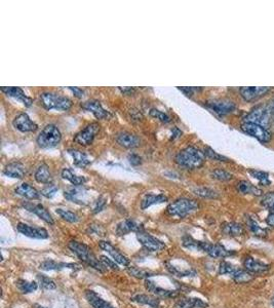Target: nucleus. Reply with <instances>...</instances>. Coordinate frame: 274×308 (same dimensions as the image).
<instances>
[{
  "label": "nucleus",
  "instance_id": "423d86ee",
  "mask_svg": "<svg viewBox=\"0 0 274 308\" xmlns=\"http://www.w3.org/2000/svg\"><path fill=\"white\" fill-rule=\"evenodd\" d=\"M100 125L97 123L90 124L86 126L83 129H81L79 133L74 136V142L81 146H89L93 144V142L97 136V134L100 131Z\"/></svg>",
  "mask_w": 274,
  "mask_h": 308
},
{
  "label": "nucleus",
  "instance_id": "9d476101",
  "mask_svg": "<svg viewBox=\"0 0 274 308\" xmlns=\"http://www.w3.org/2000/svg\"><path fill=\"white\" fill-rule=\"evenodd\" d=\"M201 251L213 258H226L236 254L234 251H229L220 244H211L207 241H201Z\"/></svg>",
  "mask_w": 274,
  "mask_h": 308
},
{
  "label": "nucleus",
  "instance_id": "58836bf2",
  "mask_svg": "<svg viewBox=\"0 0 274 308\" xmlns=\"http://www.w3.org/2000/svg\"><path fill=\"white\" fill-rule=\"evenodd\" d=\"M127 272H128L129 276L134 277L136 279H139V280H148V278L155 276L154 272L144 270V269H140L136 266H128Z\"/></svg>",
  "mask_w": 274,
  "mask_h": 308
},
{
  "label": "nucleus",
  "instance_id": "a211bd4d",
  "mask_svg": "<svg viewBox=\"0 0 274 308\" xmlns=\"http://www.w3.org/2000/svg\"><path fill=\"white\" fill-rule=\"evenodd\" d=\"M13 125L22 133H31V131H35L38 129V126L34 122H32L27 113L19 114L14 119Z\"/></svg>",
  "mask_w": 274,
  "mask_h": 308
},
{
  "label": "nucleus",
  "instance_id": "c756f323",
  "mask_svg": "<svg viewBox=\"0 0 274 308\" xmlns=\"http://www.w3.org/2000/svg\"><path fill=\"white\" fill-rule=\"evenodd\" d=\"M34 178L36 180V182L40 183V184H51L52 181V177L50 171V168L48 167V164L46 163H41L40 166L37 168Z\"/></svg>",
  "mask_w": 274,
  "mask_h": 308
},
{
  "label": "nucleus",
  "instance_id": "bb28decb",
  "mask_svg": "<svg viewBox=\"0 0 274 308\" xmlns=\"http://www.w3.org/2000/svg\"><path fill=\"white\" fill-rule=\"evenodd\" d=\"M133 302H136L138 304L142 305H148L151 308H159V298L157 296L153 295H147V294H138L135 295L130 298Z\"/></svg>",
  "mask_w": 274,
  "mask_h": 308
},
{
  "label": "nucleus",
  "instance_id": "a19ab883",
  "mask_svg": "<svg viewBox=\"0 0 274 308\" xmlns=\"http://www.w3.org/2000/svg\"><path fill=\"white\" fill-rule=\"evenodd\" d=\"M193 192L195 195L202 197V199H218L219 194L207 187H196L193 189Z\"/></svg>",
  "mask_w": 274,
  "mask_h": 308
},
{
  "label": "nucleus",
  "instance_id": "f8f14e48",
  "mask_svg": "<svg viewBox=\"0 0 274 308\" xmlns=\"http://www.w3.org/2000/svg\"><path fill=\"white\" fill-rule=\"evenodd\" d=\"M17 229L20 233L24 234L25 236H28L30 238L35 239H47L49 238V232L48 230L41 227H33L30 225H27L25 223H19L17 226Z\"/></svg>",
  "mask_w": 274,
  "mask_h": 308
},
{
  "label": "nucleus",
  "instance_id": "c85d7f7f",
  "mask_svg": "<svg viewBox=\"0 0 274 308\" xmlns=\"http://www.w3.org/2000/svg\"><path fill=\"white\" fill-rule=\"evenodd\" d=\"M222 232L230 237L240 236L245 233V228L242 224L236 222H225L221 225Z\"/></svg>",
  "mask_w": 274,
  "mask_h": 308
},
{
  "label": "nucleus",
  "instance_id": "680f3d73",
  "mask_svg": "<svg viewBox=\"0 0 274 308\" xmlns=\"http://www.w3.org/2000/svg\"><path fill=\"white\" fill-rule=\"evenodd\" d=\"M266 222L269 226L274 227V213H270L266 219Z\"/></svg>",
  "mask_w": 274,
  "mask_h": 308
},
{
  "label": "nucleus",
  "instance_id": "6e6d98bb",
  "mask_svg": "<svg viewBox=\"0 0 274 308\" xmlns=\"http://www.w3.org/2000/svg\"><path fill=\"white\" fill-rule=\"evenodd\" d=\"M100 258H101V261L103 262V264L106 267H109L110 269L115 270V271L119 270V267L114 260H111L110 258H108L106 256H101Z\"/></svg>",
  "mask_w": 274,
  "mask_h": 308
},
{
  "label": "nucleus",
  "instance_id": "20e7f679",
  "mask_svg": "<svg viewBox=\"0 0 274 308\" xmlns=\"http://www.w3.org/2000/svg\"><path fill=\"white\" fill-rule=\"evenodd\" d=\"M40 102L46 110L54 109L59 110V111H68L73 105L68 97L50 92L40 94Z\"/></svg>",
  "mask_w": 274,
  "mask_h": 308
},
{
  "label": "nucleus",
  "instance_id": "393cba45",
  "mask_svg": "<svg viewBox=\"0 0 274 308\" xmlns=\"http://www.w3.org/2000/svg\"><path fill=\"white\" fill-rule=\"evenodd\" d=\"M15 192H16V194H18L20 196H23V197H25V199L32 200V201L39 200L40 195H41V193L37 189H35L34 187L31 186L28 183H23V184L19 185L15 189Z\"/></svg>",
  "mask_w": 274,
  "mask_h": 308
},
{
  "label": "nucleus",
  "instance_id": "ea45409f",
  "mask_svg": "<svg viewBox=\"0 0 274 308\" xmlns=\"http://www.w3.org/2000/svg\"><path fill=\"white\" fill-rule=\"evenodd\" d=\"M167 269L173 274V276H176L178 278H185V277H195L196 271L194 269H186V270H179L177 267L173 266L171 263L167 262Z\"/></svg>",
  "mask_w": 274,
  "mask_h": 308
},
{
  "label": "nucleus",
  "instance_id": "4be33fe9",
  "mask_svg": "<svg viewBox=\"0 0 274 308\" xmlns=\"http://www.w3.org/2000/svg\"><path fill=\"white\" fill-rule=\"evenodd\" d=\"M1 91L8 97H12L14 99H17L18 101L23 103L26 107H30L33 103V100L26 94L23 92V90L20 89V87L16 86H6V87H1Z\"/></svg>",
  "mask_w": 274,
  "mask_h": 308
},
{
  "label": "nucleus",
  "instance_id": "5701e85b",
  "mask_svg": "<svg viewBox=\"0 0 274 308\" xmlns=\"http://www.w3.org/2000/svg\"><path fill=\"white\" fill-rule=\"evenodd\" d=\"M116 141L120 146L125 148H136L140 145V139L135 134L128 133V131H122L116 137Z\"/></svg>",
  "mask_w": 274,
  "mask_h": 308
},
{
  "label": "nucleus",
  "instance_id": "b1692460",
  "mask_svg": "<svg viewBox=\"0 0 274 308\" xmlns=\"http://www.w3.org/2000/svg\"><path fill=\"white\" fill-rule=\"evenodd\" d=\"M3 174L10 178L22 179L26 175V168L22 162L14 161L6 164L3 170Z\"/></svg>",
  "mask_w": 274,
  "mask_h": 308
},
{
  "label": "nucleus",
  "instance_id": "4d7b16f0",
  "mask_svg": "<svg viewBox=\"0 0 274 308\" xmlns=\"http://www.w3.org/2000/svg\"><path fill=\"white\" fill-rule=\"evenodd\" d=\"M128 161L131 166L137 167V166H139V164L142 163V158L138 155V154L133 153V154H129L128 155Z\"/></svg>",
  "mask_w": 274,
  "mask_h": 308
},
{
  "label": "nucleus",
  "instance_id": "f03ea898",
  "mask_svg": "<svg viewBox=\"0 0 274 308\" xmlns=\"http://www.w3.org/2000/svg\"><path fill=\"white\" fill-rule=\"evenodd\" d=\"M174 160L180 167L194 170L203 166L205 161V154L199 148L189 146L178 152Z\"/></svg>",
  "mask_w": 274,
  "mask_h": 308
},
{
  "label": "nucleus",
  "instance_id": "aec40b11",
  "mask_svg": "<svg viewBox=\"0 0 274 308\" xmlns=\"http://www.w3.org/2000/svg\"><path fill=\"white\" fill-rule=\"evenodd\" d=\"M145 288L148 292H151L157 296L158 298H177L180 295L179 290H167L157 287V285L150 280L145 281Z\"/></svg>",
  "mask_w": 274,
  "mask_h": 308
},
{
  "label": "nucleus",
  "instance_id": "7ed1b4c3",
  "mask_svg": "<svg viewBox=\"0 0 274 308\" xmlns=\"http://www.w3.org/2000/svg\"><path fill=\"white\" fill-rule=\"evenodd\" d=\"M199 204L196 201L186 199V197H181V199L176 200L168 205L167 213L170 216L184 219L188 215L199 210Z\"/></svg>",
  "mask_w": 274,
  "mask_h": 308
},
{
  "label": "nucleus",
  "instance_id": "7c9ffc66",
  "mask_svg": "<svg viewBox=\"0 0 274 308\" xmlns=\"http://www.w3.org/2000/svg\"><path fill=\"white\" fill-rule=\"evenodd\" d=\"M168 196L164 194H146L144 199L141 202V208L142 210H146L149 206L157 204H162L168 202Z\"/></svg>",
  "mask_w": 274,
  "mask_h": 308
},
{
  "label": "nucleus",
  "instance_id": "0e129e2a",
  "mask_svg": "<svg viewBox=\"0 0 274 308\" xmlns=\"http://www.w3.org/2000/svg\"><path fill=\"white\" fill-rule=\"evenodd\" d=\"M272 305L274 306V296H273V298H272Z\"/></svg>",
  "mask_w": 274,
  "mask_h": 308
},
{
  "label": "nucleus",
  "instance_id": "c03bdc74",
  "mask_svg": "<svg viewBox=\"0 0 274 308\" xmlns=\"http://www.w3.org/2000/svg\"><path fill=\"white\" fill-rule=\"evenodd\" d=\"M37 279L39 281L40 287L43 290H54L57 288V284L51 279L48 278L45 274H37Z\"/></svg>",
  "mask_w": 274,
  "mask_h": 308
},
{
  "label": "nucleus",
  "instance_id": "dca6fc26",
  "mask_svg": "<svg viewBox=\"0 0 274 308\" xmlns=\"http://www.w3.org/2000/svg\"><path fill=\"white\" fill-rule=\"evenodd\" d=\"M143 224H141L137 222L134 219H126L125 221L120 222L117 227H116V234L118 236H124L126 235L130 232H141V231H144Z\"/></svg>",
  "mask_w": 274,
  "mask_h": 308
},
{
  "label": "nucleus",
  "instance_id": "2eb2a0df",
  "mask_svg": "<svg viewBox=\"0 0 274 308\" xmlns=\"http://www.w3.org/2000/svg\"><path fill=\"white\" fill-rule=\"evenodd\" d=\"M81 107L87 111H91L97 119H109L111 118L112 114L103 108L102 104L97 100H89L81 103Z\"/></svg>",
  "mask_w": 274,
  "mask_h": 308
},
{
  "label": "nucleus",
  "instance_id": "49530a36",
  "mask_svg": "<svg viewBox=\"0 0 274 308\" xmlns=\"http://www.w3.org/2000/svg\"><path fill=\"white\" fill-rule=\"evenodd\" d=\"M211 175H212V178L219 180V181H229V180H231L233 177L232 174H230L229 172L222 170V169L214 170Z\"/></svg>",
  "mask_w": 274,
  "mask_h": 308
},
{
  "label": "nucleus",
  "instance_id": "6e6552de",
  "mask_svg": "<svg viewBox=\"0 0 274 308\" xmlns=\"http://www.w3.org/2000/svg\"><path fill=\"white\" fill-rule=\"evenodd\" d=\"M137 239L149 252H160L163 249H166V244L163 241L146 232L145 230L137 233Z\"/></svg>",
  "mask_w": 274,
  "mask_h": 308
},
{
  "label": "nucleus",
  "instance_id": "09e8293b",
  "mask_svg": "<svg viewBox=\"0 0 274 308\" xmlns=\"http://www.w3.org/2000/svg\"><path fill=\"white\" fill-rule=\"evenodd\" d=\"M261 205L266 207L271 213H274V192H269L263 196L261 200Z\"/></svg>",
  "mask_w": 274,
  "mask_h": 308
},
{
  "label": "nucleus",
  "instance_id": "cd10ccee",
  "mask_svg": "<svg viewBox=\"0 0 274 308\" xmlns=\"http://www.w3.org/2000/svg\"><path fill=\"white\" fill-rule=\"evenodd\" d=\"M85 298L94 308H115L110 303H108L104 299H102L95 291L86 290L85 291Z\"/></svg>",
  "mask_w": 274,
  "mask_h": 308
},
{
  "label": "nucleus",
  "instance_id": "f3484780",
  "mask_svg": "<svg viewBox=\"0 0 274 308\" xmlns=\"http://www.w3.org/2000/svg\"><path fill=\"white\" fill-rule=\"evenodd\" d=\"M270 111L271 109L269 108H257L246 116L245 123H254L264 127L269 122Z\"/></svg>",
  "mask_w": 274,
  "mask_h": 308
},
{
  "label": "nucleus",
  "instance_id": "3c124183",
  "mask_svg": "<svg viewBox=\"0 0 274 308\" xmlns=\"http://www.w3.org/2000/svg\"><path fill=\"white\" fill-rule=\"evenodd\" d=\"M204 154L206 157H209L211 159H214V160H218V161H229V158H227L226 156L224 155H221V154L217 153L214 149H212L211 147H205L204 149Z\"/></svg>",
  "mask_w": 274,
  "mask_h": 308
},
{
  "label": "nucleus",
  "instance_id": "39448f33",
  "mask_svg": "<svg viewBox=\"0 0 274 308\" xmlns=\"http://www.w3.org/2000/svg\"><path fill=\"white\" fill-rule=\"evenodd\" d=\"M62 134L57 126L48 125L40 131L37 137V144L41 148H52L60 144Z\"/></svg>",
  "mask_w": 274,
  "mask_h": 308
},
{
  "label": "nucleus",
  "instance_id": "c9c22d12",
  "mask_svg": "<svg viewBox=\"0 0 274 308\" xmlns=\"http://www.w3.org/2000/svg\"><path fill=\"white\" fill-rule=\"evenodd\" d=\"M231 277L236 283H248L254 280L253 273L246 269H237Z\"/></svg>",
  "mask_w": 274,
  "mask_h": 308
},
{
  "label": "nucleus",
  "instance_id": "864d4df0",
  "mask_svg": "<svg viewBox=\"0 0 274 308\" xmlns=\"http://www.w3.org/2000/svg\"><path fill=\"white\" fill-rule=\"evenodd\" d=\"M150 115L152 117H154V118L160 120L161 123H164V124H169L171 122V117L167 113L160 111V110H158V109H151L150 110Z\"/></svg>",
  "mask_w": 274,
  "mask_h": 308
},
{
  "label": "nucleus",
  "instance_id": "f257e3e1",
  "mask_svg": "<svg viewBox=\"0 0 274 308\" xmlns=\"http://www.w3.org/2000/svg\"><path fill=\"white\" fill-rule=\"evenodd\" d=\"M68 248L73 254L77 256L78 259H80L89 266L93 267L101 273H105L107 271V267L104 265L101 260H99L96 257L93 250L89 246H86L85 244L80 243V241L77 240H71L69 241Z\"/></svg>",
  "mask_w": 274,
  "mask_h": 308
},
{
  "label": "nucleus",
  "instance_id": "6ab92c4d",
  "mask_svg": "<svg viewBox=\"0 0 274 308\" xmlns=\"http://www.w3.org/2000/svg\"><path fill=\"white\" fill-rule=\"evenodd\" d=\"M23 206L25 207V210L35 214L38 216L41 220H43L46 223L50 225H53L54 221L50 215V213L47 210V208L43 206L41 204H32V203H24Z\"/></svg>",
  "mask_w": 274,
  "mask_h": 308
},
{
  "label": "nucleus",
  "instance_id": "72a5a7b5",
  "mask_svg": "<svg viewBox=\"0 0 274 308\" xmlns=\"http://www.w3.org/2000/svg\"><path fill=\"white\" fill-rule=\"evenodd\" d=\"M236 189L242 194H253V195H262L263 191L259 189L257 186L249 183V181H240L236 185Z\"/></svg>",
  "mask_w": 274,
  "mask_h": 308
},
{
  "label": "nucleus",
  "instance_id": "13d9d810",
  "mask_svg": "<svg viewBox=\"0 0 274 308\" xmlns=\"http://www.w3.org/2000/svg\"><path fill=\"white\" fill-rule=\"evenodd\" d=\"M178 89L181 92H183L186 96H192L194 94V92L201 90V89H199V87H178Z\"/></svg>",
  "mask_w": 274,
  "mask_h": 308
},
{
  "label": "nucleus",
  "instance_id": "2f4dec72",
  "mask_svg": "<svg viewBox=\"0 0 274 308\" xmlns=\"http://www.w3.org/2000/svg\"><path fill=\"white\" fill-rule=\"evenodd\" d=\"M209 305L199 298H182L176 302L174 308H205Z\"/></svg>",
  "mask_w": 274,
  "mask_h": 308
},
{
  "label": "nucleus",
  "instance_id": "1a4fd4ad",
  "mask_svg": "<svg viewBox=\"0 0 274 308\" xmlns=\"http://www.w3.org/2000/svg\"><path fill=\"white\" fill-rule=\"evenodd\" d=\"M64 196L66 200L77 204L80 205H85L89 204V192L82 186H72L67 190H65Z\"/></svg>",
  "mask_w": 274,
  "mask_h": 308
},
{
  "label": "nucleus",
  "instance_id": "0eeeda50",
  "mask_svg": "<svg viewBox=\"0 0 274 308\" xmlns=\"http://www.w3.org/2000/svg\"><path fill=\"white\" fill-rule=\"evenodd\" d=\"M242 129L246 134L256 138L262 143H268L271 140V134L268 129L261 125L254 123H244L242 125Z\"/></svg>",
  "mask_w": 274,
  "mask_h": 308
},
{
  "label": "nucleus",
  "instance_id": "ddd939ff",
  "mask_svg": "<svg viewBox=\"0 0 274 308\" xmlns=\"http://www.w3.org/2000/svg\"><path fill=\"white\" fill-rule=\"evenodd\" d=\"M270 91V87L267 86H246L240 87L239 93L247 102L255 101L257 99L266 95Z\"/></svg>",
  "mask_w": 274,
  "mask_h": 308
},
{
  "label": "nucleus",
  "instance_id": "a878e982",
  "mask_svg": "<svg viewBox=\"0 0 274 308\" xmlns=\"http://www.w3.org/2000/svg\"><path fill=\"white\" fill-rule=\"evenodd\" d=\"M244 266L246 270L249 271L250 273H263L270 269V266L268 264L262 263L254 259L253 257H247L244 261Z\"/></svg>",
  "mask_w": 274,
  "mask_h": 308
},
{
  "label": "nucleus",
  "instance_id": "bf43d9fd",
  "mask_svg": "<svg viewBox=\"0 0 274 308\" xmlns=\"http://www.w3.org/2000/svg\"><path fill=\"white\" fill-rule=\"evenodd\" d=\"M69 90L73 92V94H74V96L76 98H82L83 95H84V91L82 89H79V87H72V86H70Z\"/></svg>",
  "mask_w": 274,
  "mask_h": 308
},
{
  "label": "nucleus",
  "instance_id": "412c9836",
  "mask_svg": "<svg viewBox=\"0 0 274 308\" xmlns=\"http://www.w3.org/2000/svg\"><path fill=\"white\" fill-rule=\"evenodd\" d=\"M39 268L41 270H45V271L63 270L65 268H69V269H72L74 271L81 269L80 265H78V264H76V263H63V262H57V261H54V260H46V261H43L40 264Z\"/></svg>",
  "mask_w": 274,
  "mask_h": 308
},
{
  "label": "nucleus",
  "instance_id": "f704fd0d",
  "mask_svg": "<svg viewBox=\"0 0 274 308\" xmlns=\"http://www.w3.org/2000/svg\"><path fill=\"white\" fill-rule=\"evenodd\" d=\"M62 178L69 181L74 186H82L86 182V179L84 177L75 175L70 169H64L62 171Z\"/></svg>",
  "mask_w": 274,
  "mask_h": 308
},
{
  "label": "nucleus",
  "instance_id": "052dcab7",
  "mask_svg": "<svg viewBox=\"0 0 274 308\" xmlns=\"http://www.w3.org/2000/svg\"><path fill=\"white\" fill-rule=\"evenodd\" d=\"M119 91L125 95H133L136 92V89H134V87H124V89L119 87Z\"/></svg>",
  "mask_w": 274,
  "mask_h": 308
},
{
  "label": "nucleus",
  "instance_id": "37998d69",
  "mask_svg": "<svg viewBox=\"0 0 274 308\" xmlns=\"http://www.w3.org/2000/svg\"><path fill=\"white\" fill-rule=\"evenodd\" d=\"M182 245L183 247L187 249H192V250H199L201 251V241L196 240L190 235H185L182 238Z\"/></svg>",
  "mask_w": 274,
  "mask_h": 308
},
{
  "label": "nucleus",
  "instance_id": "e433bc0d",
  "mask_svg": "<svg viewBox=\"0 0 274 308\" xmlns=\"http://www.w3.org/2000/svg\"><path fill=\"white\" fill-rule=\"evenodd\" d=\"M17 288L23 294H30L38 289V284L35 282H28L25 280H18L16 282Z\"/></svg>",
  "mask_w": 274,
  "mask_h": 308
},
{
  "label": "nucleus",
  "instance_id": "473e14b6",
  "mask_svg": "<svg viewBox=\"0 0 274 308\" xmlns=\"http://www.w3.org/2000/svg\"><path fill=\"white\" fill-rule=\"evenodd\" d=\"M69 154H71L73 160H74V164L76 167L79 168H85L91 164L92 160L90 159V157L87 156V154H85L84 152L77 150V149H69L68 150Z\"/></svg>",
  "mask_w": 274,
  "mask_h": 308
},
{
  "label": "nucleus",
  "instance_id": "e2e57ef3",
  "mask_svg": "<svg viewBox=\"0 0 274 308\" xmlns=\"http://www.w3.org/2000/svg\"><path fill=\"white\" fill-rule=\"evenodd\" d=\"M36 308H48V307H43V306H40V305H35Z\"/></svg>",
  "mask_w": 274,
  "mask_h": 308
},
{
  "label": "nucleus",
  "instance_id": "de8ad7c7",
  "mask_svg": "<svg viewBox=\"0 0 274 308\" xmlns=\"http://www.w3.org/2000/svg\"><path fill=\"white\" fill-rule=\"evenodd\" d=\"M238 268L233 265L232 263L230 262H227V261H222L220 263V267H219V273L220 274H230V276H232V274L237 270Z\"/></svg>",
  "mask_w": 274,
  "mask_h": 308
},
{
  "label": "nucleus",
  "instance_id": "79ce46f5",
  "mask_svg": "<svg viewBox=\"0 0 274 308\" xmlns=\"http://www.w3.org/2000/svg\"><path fill=\"white\" fill-rule=\"evenodd\" d=\"M56 213L63 219L65 221H67L69 223H77L79 221V217L76 215L75 213L68 211V210H64V208H57Z\"/></svg>",
  "mask_w": 274,
  "mask_h": 308
},
{
  "label": "nucleus",
  "instance_id": "603ef678",
  "mask_svg": "<svg viewBox=\"0 0 274 308\" xmlns=\"http://www.w3.org/2000/svg\"><path fill=\"white\" fill-rule=\"evenodd\" d=\"M106 205H107V199H106V196H104V195L100 196V197H99V199L94 203L93 208H92V213H93V214H98V213L102 212V211L104 210V208H105Z\"/></svg>",
  "mask_w": 274,
  "mask_h": 308
},
{
  "label": "nucleus",
  "instance_id": "5fc2aeb1",
  "mask_svg": "<svg viewBox=\"0 0 274 308\" xmlns=\"http://www.w3.org/2000/svg\"><path fill=\"white\" fill-rule=\"evenodd\" d=\"M59 190V187L53 185V184H48L45 188H43L40 193L41 195H43L45 197H47V199H51V197L54 196V194L57 193V191Z\"/></svg>",
  "mask_w": 274,
  "mask_h": 308
},
{
  "label": "nucleus",
  "instance_id": "9b49d317",
  "mask_svg": "<svg viewBox=\"0 0 274 308\" xmlns=\"http://www.w3.org/2000/svg\"><path fill=\"white\" fill-rule=\"evenodd\" d=\"M206 107L210 108L212 111H214L215 113L221 116L233 112L236 108L234 102L226 100V99H223V100L220 99V100H213V101L207 102Z\"/></svg>",
  "mask_w": 274,
  "mask_h": 308
},
{
  "label": "nucleus",
  "instance_id": "4c0bfd02",
  "mask_svg": "<svg viewBox=\"0 0 274 308\" xmlns=\"http://www.w3.org/2000/svg\"><path fill=\"white\" fill-rule=\"evenodd\" d=\"M247 222L249 230L254 233V235L258 237H265L267 235V230L259 225V223L251 217L247 218Z\"/></svg>",
  "mask_w": 274,
  "mask_h": 308
},
{
  "label": "nucleus",
  "instance_id": "4468645a",
  "mask_svg": "<svg viewBox=\"0 0 274 308\" xmlns=\"http://www.w3.org/2000/svg\"><path fill=\"white\" fill-rule=\"evenodd\" d=\"M99 247H100L101 250L107 252L109 255L112 257V259L120 264V265L124 266H128L129 265V259L127 257H125L123 253H120V251H118L115 247H113L109 241L106 240H100L99 241Z\"/></svg>",
  "mask_w": 274,
  "mask_h": 308
},
{
  "label": "nucleus",
  "instance_id": "8fccbe9b",
  "mask_svg": "<svg viewBox=\"0 0 274 308\" xmlns=\"http://www.w3.org/2000/svg\"><path fill=\"white\" fill-rule=\"evenodd\" d=\"M249 173H250V175H251V176H253L254 178L258 179V180L260 181V183H261V184L265 185V186H267V185H269V184H270L269 175H268L267 173H265V172H262V171H255V170H251V171H249Z\"/></svg>",
  "mask_w": 274,
  "mask_h": 308
},
{
  "label": "nucleus",
  "instance_id": "a18cd8bd",
  "mask_svg": "<svg viewBox=\"0 0 274 308\" xmlns=\"http://www.w3.org/2000/svg\"><path fill=\"white\" fill-rule=\"evenodd\" d=\"M86 233H89L90 235H97V236H105L106 230L105 228L98 223H92L89 225L86 229Z\"/></svg>",
  "mask_w": 274,
  "mask_h": 308
}]
</instances>
